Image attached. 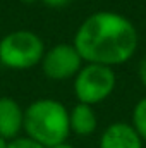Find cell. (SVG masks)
I'll use <instances>...</instances> for the list:
<instances>
[{
  "label": "cell",
  "instance_id": "7c38bea8",
  "mask_svg": "<svg viewBox=\"0 0 146 148\" xmlns=\"http://www.w3.org/2000/svg\"><path fill=\"white\" fill-rule=\"evenodd\" d=\"M43 3H46V5H50V7H64V5H67L71 0H41Z\"/></svg>",
  "mask_w": 146,
  "mask_h": 148
},
{
  "label": "cell",
  "instance_id": "4fadbf2b",
  "mask_svg": "<svg viewBox=\"0 0 146 148\" xmlns=\"http://www.w3.org/2000/svg\"><path fill=\"white\" fill-rule=\"evenodd\" d=\"M9 147V140H5L3 136H0V148H7Z\"/></svg>",
  "mask_w": 146,
  "mask_h": 148
},
{
  "label": "cell",
  "instance_id": "30bf717a",
  "mask_svg": "<svg viewBox=\"0 0 146 148\" xmlns=\"http://www.w3.org/2000/svg\"><path fill=\"white\" fill-rule=\"evenodd\" d=\"M7 148H45V147L40 145L35 140L28 138V136H17V138L9 141V147Z\"/></svg>",
  "mask_w": 146,
  "mask_h": 148
},
{
  "label": "cell",
  "instance_id": "5bb4252c",
  "mask_svg": "<svg viewBox=\"0 0 146 148\" xmlns=\"http://www.w3.org/2000/svg\"><path fill=\"white\" fill-rule=\"evenodd\" d=\"M53 148H76V147H72V145H69V143L65 141V143H60V145H57V147H53Z\"/></svg>",
  "mask_w": 146,
  "mask_h": 148
},
{
  "label": "cell",
  "instance_id": "9c48e42d",
  "mask_svg": "<svg viewBox=\"0 0 146 148\" xmlns=\"http://www.w3.org/2000/svg\"><path fill=\"white\" fill-rule=\"evenodd\" d=\"M131 124L136 129V133L141 136V140L146 141V97L134 105L132 115H131Z\"/></svg>",
  "mask_w": 146,
  "mask_h": 148
},
{
  "label": "cell",
  "instance_id": "7a4b0ae2",
  "mask_svg": "<svg viewBox=\"0 0 146 148\" xmlns=\"http://www.w3.org/2000/svg\"><path fill=\"white\" fill-rule=\"evenodd\" d=\"M28 138L45 148L65 143L71 134L69 110L55 98H38L24 109V127Z\"/></svg>",
  "mask_w": 146,
  "mask_h": 148
},
{
  "label": "cell",
  "instance_id": "8992f818",
  "mask_svg": "<svg viewBox=\"0 0 146 148\" xmlns=\"http://www.w3.org/2000/svg\"><path fill=\"white\" fill-rule=\"evenodd\" d=\"M143 145L145 141L131 122L115 121L103 129L98 148H143Z\"/></svg>",
  "mask_w": 146,
  "mask_h": 148
},
{
  "label": "cell",
  "instance_id": "52a82bcc",
  "mask_svg": "<svg viewBox=\"0 0 146 148\" xmlns=\"http://www.w3.org/2000/svg\"><path fill=\"white\" fill-rule=\"evenodd\" d=\"M24 127V109L10 97H0V136L14 140Z\"/></svg>",
  "mask_w": 146,
  "mask_h": 148
},
{
  "label": "cell",
  "instance_id": "3957f363",
  "mask_svg": "<svg viewBox=\"0 0 146 148\" xmlns=\"http://www.w3.org/2000/svg\"><path fill=\"white\" fill-rule=\"evenodd\" d=\"M46 48L40 35L16 29L0 40V64L10 71H29L41 64Z\"/></svg>",
  "mask_w": 146,
  "mask_h": 148
},
{
  "label": "cell",
  "instance_id": "6da1fadb",
  "mask_svg": "<svg viewBox=\"0 0 146 148\" xmlns=\"http://www.w3.org/2000/svg\"><path fill=\"white\" fill-rule=\"evenodd\" d=\"M72 45L84 64L115 67L134 57L139 33L126 16L115 10H98L79 24Z\"/></svg>",
  "mask_w": 146,
  "mask_h": 148
},
{
  "label": "cell",
  "instance_id": "ba28073f",
  "mask_svg": "<svg viewBox=\"0 0 146 148\" xmlns=\"http://www.w3.org/2000/svg\"><path fill=\"white\" fill-rule=\"evenodd\" d=\"M69 126H71V133L77 134V136L93 134L98 127V117H96L93 105L77 102L69 110Z\"/></svg>",
  "mask_w": 146,
  "mask_h": 148
},
{
  "label": "cell",
  "instance_id": "9a60e30c",
  "mask_svg": "<svg viewBox=\"0 0 146 148\" xmlns=\"http://www.w3.org/2000/svg\"><path fill=\"white\" fill-rule=\"evenodd\" d=\"M23 3H36L38 0H21Z\"/></svg>",
  "mask_w": 146,
  "mask_h": 148
},
{
  "label": "cell",
  "instance_id": "5b68a950",
  "mask_svg": "<svg viewBox=\"0 0 146 148\" xmlns=\"http://www.w3.org/2000/svg\"><path fill=\"white\" fill-rule=\"evenodd\" d=\"M83 59L72 43H59L48 48L41 59V71L52 81H67L79 73Z\"/></svg>",
  "mask_w": 146,
  "mask_h": 148
},
{
  "label": "cell",
  "instance_id": "277c9868",
  "mask_svg": "<svg viewBox=\"0 0 146 148\" xmlns=\"http://www.w3.org/2000/svg\"><path fill=\"white\" fill-rule=\"evenodd\" d=\"M117 86V76L113 67L100 64H83L74 76V95L79 103L98 105L105 102Z\"/></svg>",
  "mask_w": 146,
  "mask_h": 148
},
{
  "label": "cell",
  "instance_id": "8fae6325",
  "mask_svg": "<svg viewBox=\"0 0 146 148\" xmlns=\"http://www.w3.org/2000/svg\"><path fill=\"white\" fill-rule=\"evenodd\" d=\"M138 74H139V79L141 83L146 86V57L139 62V69H138Z\"/></svg>",
  "mask_w": 146,
  "mask_h": 148
}]
</instances>
